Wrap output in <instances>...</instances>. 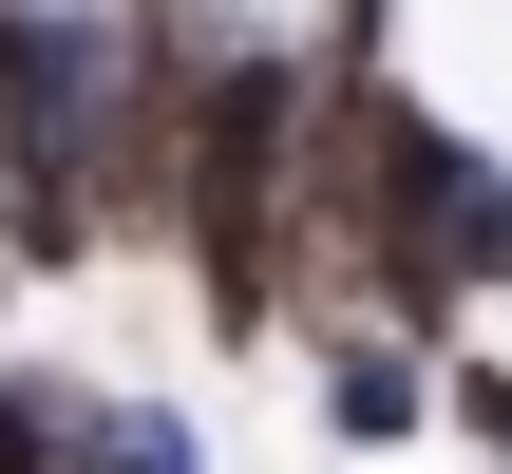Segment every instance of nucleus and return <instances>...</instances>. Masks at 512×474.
<instances>
[{
    "instance_id": "1",
    "label": "nucleus",
    "mask_w": 512,
    "mask_h": 474,
    "mask_svg": "<svg viewBox=\"0 0 512 474\" xmlns=\"http://www.w3.org/2000/svg\"><path fill=\"white\" fill-rule=\"evenodd\" d=\"M285 342H304L323 456H418V437H437V342H399V323H361V304H285Z\"/></svg>"
},
{
    "instance_id": "2",
    "label": "nucleus",
    "mask_w": 512,
    "mask_h": 474,
    "mask_svg": "<svg viewBox=\"0 0 512 474\" xmlns=\"http://www.w3.org/2000/svg\"><path fill=\"white\" fill-rule=\"evenodd\" d=\"M76 474H209V418L152 399V380H95V361H76Z\"/></svg>"
},
{
    "instance_id": "3",
    "label": "nucleus",
    "mask_w": 512,
    "mask_h": 474,
    "mask_svg": "<svg viewBox=\"0 0 512 474\" xmlns=\"http://www.w3.org/2000/svg\"><path fill=\"white\" fill-rule=\"evenodd\" d=\"M0 474H76V361H0Z\"/></svg>"
},
{
    "instance_id": "4",
    "label": "nucleus",
    "mask_w": 512,
    "mask_h": 474,
    "mask_svg": "<svg viewBox=\"0 0 512 474\" xmlns=\"http://www.w3.org/2000/svg\"><path fill=\"white\" fill-rule=\"evenodd\" d=\"M437 437H456L475 474H512V361L494 342H437Z\"/></svg>"
}]
</instances>
